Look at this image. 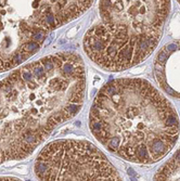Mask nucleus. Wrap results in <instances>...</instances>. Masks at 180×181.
I'll use <instances>...</instances> for the list:
<instances>
[{
	"mask_svg": "<svg viewBox=\"0 0 180 181\" xmlns=\"http://www.w3.org/2000/svg\"><path fill=\"white\" fill-rule=\"evenodd\" d=\"M154 76L168 96L180 100V41L168 43L154 61Z\"/></svg>",
	"mask_w": 180,
	"mask_h": 181,
	"instance_id": "nucleus-6",
	"label": "nucleus"
},
{
	"mask_svg": "<svg viewBox=\"0 0 180 181\" xmlns=\"http://www.w3.org/2000/svg\"><path fill=\"white\" fill-rule=\"evenodd\" d=\"M178 2H179V3H180V1H178Z\"/></svg>",
	"mask_w": 180,
	"mask_h": 181,
	"instance_id": "nucleus-9",
	"label": "nucleus"
},
{
	"mask_svg": "<svg viewBox=\"0 0 180 181\" xmlns=\"http://www.w3.org/2000/svg\"><path fill=\"white\" fill-rule=\"evenodd\" d=\"M35 175L39 181H122L94 144L75 139L47 144L36 158Z\"/></svg>",
	"mask_w": 180,
	"mask_h": 181,
	"instance_id": "nucleus-5",
	"label": "nucleus"
},
{
	"mask_svg": "<svg viewBox=\"0 0 180 181\" xmlns=\"http://www.w3.org/2000/svg\"><path fill=\"white\" fill-rule=\"evenodd\" d=\"M169 9L167 0L99 1L100 20L85 35V52L107 71L139 64L157 47Z\"/></svg>",
	"mask_w": 180,
	"mask_h": 181,
	"instance_id": "nucleus-3",
	"label": "nucleus"
},
{
	"mask_svg": "<svg viewBox=\"0 0 180 181\" xmlns=\"http://www.w3.org/2000/svg\"><path fill=\"white\" fill-rule=\"evenodd\" d=\"M154 181H180V149L156 173Z\"/></svg>",
	"mask_w": 180,
	"mask_h": 181,
	"instance_id": "nucleus-7",
	"label": "nucleus"
},
{
	"mask_svg": "<svg viewBox=\"0 0 180 181\" xmlns=\"http://www.w3.org/2000/svg\"><path fill=\"white\" fill-rule=\"evenodd\" d=\"M0 181H21L13 177H0Z\"/></svg>",
	"mask_w": 180,
	"mask_h": 181,
	"instance_id": "nucleus-8",
	"label": "nucleus"
},
{
	"mask_svg": "<svg viewBox=\"0 0 180 181\" xmlns=\"http://www.w3.org/2000/svg\"><path fill=\"white\" fill-rule=\"evenodd\" d=\"M92 3L91 0H0V73L28 60L50 31L77 19Z\"/></svg>",
	"mask_w": 180,
	"mask_h": 181,
	"instance_id": "nucleus-4",
	"label": "nucleus"
},
{
	"mask_svg": "<svg viewBox=\"0 0 180 181\" xmlns=\"http://www.w3.org/2000/svg\"><path fill=\"white\" fill-rule=\"evenodd\" d=\"M89 127L110 152L138 164L162 160L175 146L180 130L173 104L140 78L105 84L90 108Z\"/></svg>",
	"mask_w": 180,
	"mask_h": 181,
	"instance_id": "nucleus-2",
	"label": "nucleus"
},
{
	"mask_svg": "<svg viewBox=\"0 0 180 181\" xmlns=\"http://www.w3.org/2000/svg\"><path fill=\"white\" fill-rule=\"evenodd\" d=\"M84 61L75 52L41 58L0 81V164L33 153L84 103Z\"/></svg>",
	"mask_w": 180,
	"mask_h": 181,
	"instance_id": "nucleus-1",
	"label": "nucleus"
}]
</instances>
